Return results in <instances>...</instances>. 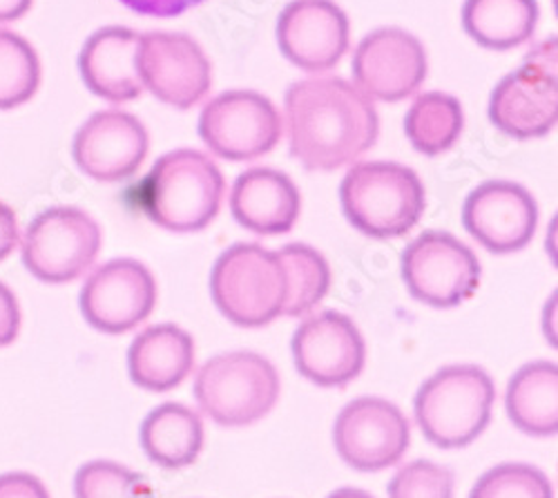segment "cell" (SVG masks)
Instances as JSON below:
<instances>
[{"label": "cell", "instance_id": "cell-8", "mask_svg": "<svg viewBox=\"0 0 558 498\" xmlns=\"http://www.w3.org/2000/svg\"><path fill=\"white\" fill-rule=\"evenodd\" d=\"M489 121L519 142L545 137L554 130L558 121L556 38L541 42L517 72L494 87Z\"/></svg>", "mask_w": 558, "mask_h": 498}, {"label": "cell", "instance_id": "cell-27", "mask_svg": "<svg viewBox=\"0 0 558 498\" xmlns=\"http://www.w3.org/2000/svg\"><path fill=\"white\" fill-rule=\"evenodd\" d=\"M40 85V61L32 42L16 32L0 29V110L32 101Z\"/></svg>", "mask_w": 558, "mask_h": 498}, {"label": "cell", "instance_id": "cell-24", "mask_svg": "<svg viewBox=\"0 0 558 498\" xmlns=\"http://www.w3.org/2000/svg\"><path fill=\"white\" fill-rule=\"evenodd\" d=\"M536 0H464L462 27L485 50L507 52L527 42L538 25Z\"/></svg>", "mask_w": 558, "mask_h": 498}, {"label": "cell", "instance_id": "cell-7", "mask_svg": "<svg viewBox=\"0 0 558 498\" xmlns=\"http://www.w3.org/2000/svg\"><path fill=\"white\" fill-rule=\"evenodd\" d=\"M104 246L99 223L74 206L40 210L25 229L21 257L29 274L45 284H68L85 276Z\"/></svg>", "mask_w": 558, "mask_h": 498}, {"label": "cell", "instance_id": "cell-19", "mask_svg": "<svg viewBox=\"0 0 558 498\" xmlns=\"http://www.w3.org/2000/svg\"><path fill=\"white\" fill-rule=\"evenodd\" d=\"M138 40L130 27H101L83 42L78 54V72L92 95L110 104H128L144 95L138 76Z\"/></svg>", "mask_w": 558, "mask_h": 498}, {"label": "cell", "instance_id": "cell-15", "mask_svg": "<svg viewBox=\"0 0 558 498\" xmlns=\"http://www.w3.org/2000/svg\"><path fill=\"white\" fill-rule=\"evenodd\" d=\"M462 223L464 231L489 253H519L534 240L538 204L525 186L507 179H489L464 199Z\"/></svg>", "mask_w": 558, "mask_h": 498}, {"label": "cell", "instance_id": "cell-18", "mask_svg": "<svg viewBox=\"0 0 558 498\" xmlns=\"http://www.w3.org/2000/svg\"><path fill=\"white\" fill-rule=\"evenodd\" d=\"M277 45L300 70H333L349 52L351 25L333 0H291L277 19Z\"/></svg>", "mask_w": 558, "mask_h": 498}, {"label": "cell", "instance_id": "cell-28", "mask_svg": "<svg viewBox=\"0 0 558 498\" xmlns=\"http://www.w3.org/2000/svg\"><path fill=\"white\" fill-rule=\"evenodd\" d=\"M76 498H155L150 481L114 461H89L74 478Z\"/></svg>", "mask_w": 558, "mask_h": 498}, {"label": "cell", "instance_id": "cell-2", "mask_svg": "<svg viewBox=\"0 0 558 498\" xmlns=\"http://www.w3.org/2000/svg\"><path fill=\"white\" fill-rule=\"evenodd\" d=\"M226 181L217 163L193 148L163 155L136 186V204L168 233H199L217 217Z\"/></svg>", "mask_w": 558, "mask_h": 498}, {"label": "cell", "instance_id": "cell-14", "mask_svg": "<svg viewBox=\"0 0 558 498\" xmlns=\"http://www.w3.org/2000/svg\"><path fill=\"white\" fill-rule=\"evenodd\" d=\"M427 50L421 38L400 27L366 34L353 54L355 87L368 99L398 104L423 87Z\"/></svg>", "mask_w": 558, "mask_h": 498}, {"label": "cell", "instance_id": "cell-9", "mask_svg": "<svg viewBox=\"0 0 558 498\" xmlns=\"http://www.w3.org/2000/svg\"><path fill=\"white\" fill-rule=\"evenodd\" d=\"M476 253L447 231H425L402 253L407 291L432 308H453L481 287Z\"/></svg>", "mask_w": 558, "mask_h": 498}, {"label": "cell", "instance_id": "cell-26", "mask_svg": "<svg viewBox=\"0 0 558 498\" xmlns=\"http://www.w3.org/2000/svg\"><path fill=\"white\" fill-rule=\"evenodd\" d=\"M287 270L289 300L284 315L300 318L311 313L329 293L331 268L319 251L308 244H287L277 251Z\"/></svg>", "mask_w": 558, "mask_h": 498}, {"label": "cell", "instance_id": "cell-17", "mask_svg": "<svg viewBox=\"0 0 558 498\" xmlns=\"http://www.w3.org/2000/svg\"><path fill=\"white\" fill-rule=\"evenodd\" d=\"M148 150L150 137L146 125L117 108L92 114L78 127L72 144L78 170L101 184H117L134 177L146 161Z\"/></svg>", "mask_w": 558, "mask_h": 498}, {"label": "cell", "instance_id": "cell-33", "mask_svg": "<svg viewBox=\"0 0 558 498\" xmlns=\"http://www.w3.org/2000/svg\"><path fill=\"white\" fill-rule=\"evenodd\" d=\"M21 331V306L10 287L0 282V347H8Z\"/></svg>", "mask_w": 558, "mask_h": 498}, {"label": "cell", "instance_id": "cell-6", "mask_svg": "<svg viewBox=\"0 0 558 498\" xmlns=\"http://www.w3.org/2000/svg\"><path fill=\"white\" fill-rule=\"evenodd\" d=\"M282 382L272 362L253 351L210 357L195 378V400L213 423L238 429L268 416Z\"/></svg>", "mask_w": 558, "mask_h": 498}, {"label": "cell", "instance_id": "cell-32", "mask_svg": "<svg viewBox=\"0 0 558 498\" xmlns=\"http://www.w3.org/2000/svg\"><path fill=\"white\" fill-rule=\"evenodd\" d=\"M0 498H50V491L34 474L10 472L0 476Z\"/></svg>", "mask_w": 558, "mask_h": 498}, {"label": "cell", "instance_id": "cell-1", "mask_svg": "<svg viewBox=\"0 0 558 498\" xmlns=\"http://www.w3.org/2000/svg\"><path fill=\"white\" fill-rule=\"evenodd\" d=\"M291 155L308 170L331 172L353 163L378 142V110L340 76L293 83L284 97Z\"/></svg>", "mask_w": 558, "mask_h": 498}, {"label": "cell", "instance_id": "cell-12", "mask_svg": "<svg viewBox=\"0 0 558 498\" xmlns=\"http://www.w3.org/2000/svg\"><path fill=\"white\" fill-rule=\"evenodd\" d=\"M333 442L349 467L383 472L398 465L407 454L411 427L393 402L378 396H362L338 414Z\"/></svg>", "mask_w": 558, "mask_h": 498}, {"label": "cell", "instance_id": "cell-22", "mask_svg": "<svg viewBox=\"0 0 558 498\" xmlns=\"http://www.w3.org/2000/svg\"><path fill=\"white\" fill-rule=\"evenodd\" d=\"M146 457L163 470L195 465L204 449V423L181 402H166L153 410L138 432Z\"/></svg>", "mask_w": 558, "mask_h": 498}, {"label": "cell", "instance_id": "cell-3", "mask_svg": "<svg viewBox=\"0 0 558 498\" xmlns=\"http://www.w3.org/2000/svg\"><path fill=\"white\" fill-rule=\"evenodd\" d=\"M344 217L374 240H396L421 221L427 195L421 177L396 161L355 163L340 186Z\"/></svg>", "mask_w": 558, "mask_h": 498}, {"label": "cell", "instance_id": "cell-5", "mask_svg": "<svg viewBox=\"0 0 558 498\" xmlns=\"http://www.w3.org/2000/svg\"><path fill=\"white\" fill-rule=\"evenodd\" d=\"M496 400L492 376L478 365H451L417 389L415 421L440 449L472 445L489 425Z\"/></svg>", "mask_w": 558, "mask_h": 498}, {"label": "cell", "instance_id": "cell-29", "mask_svg": "<svg viewBox=\"0 0 558 498\" xmlns=\"http://www.w3.org/2000/svg\"><path fill=\"white\" fill-rule=\"evenodd\" d=\"M470 498H554V489L538 467L502 463L478 478Z\"/></svg>", "mask_w": 558, "mask_h": 498}, {"label": "cell", "instance_id": "cell-36", "mask_svg": "<svg viewBox=\"0 0 558 498\" xmlns=\"http://www.w3.org/2000/svg\"><path fill=\"white\" fill-rule=\"evenodd\" d=\"M327 498H376V496H371L368 491L357 489V487H342V489H336L333 494H329Z\"/></svg>", "mask_w": 558, "mask_h": 498}, {"label": "cell", "instance_id": "cell-16", "mask_svg": "<svg viewBox=\"0 0 558 498\" xmlns=\"http://www.w3.org/2000/svg\"><path fill=\"white\" fill-rule=\"evenodd\" d=\"M293 360L300 376L317 387H344L366 362V344L349 315L322 311L306 318L293 333Z\"/></svg>", "mask_w": 558, "mask_h": 498}, {"label": "cell", "instance_id": "cell-35", "mask_svg": "<svg viewBox=\"0 0 558 498\" xmlns=\"http://www.w3.org/2000/svg\"><path fill=\"white\" fill-rule=\"evenodd\" d=\"M34 5V0H0V23L21 21Z\"/></svg>", "mask_w": 558, "mask_h": 498}, {"label": "cell", "instance_id": "cell-21", "mask_svg": "<svg viewBox=\"0 0 558 498\" xmlns=\"http://www.w3.org/2000/svg\"><path fill=\"white\" fill-rule=\"evenodd\" d=\"M195 340L177 325H155L138 333L128 349L130 380L153 393H166L193 374Z\"/></svg>", "mask_w": 558, "mask_h": 498}, {"label": "cell", "instance_id": "cell-30", "mask_svg": "<svg viewBox=\"0 0 558 498\" xmlns=\"http://www.w3.org/2000/svg\"><path fill=\"white\" fill-rule=\"evenodd\" d=\"M389 498H453V474L434 461L402 465L391 478Z\"/></svg>", "mask_w": 558, "mask_h": 498}, {"label": "cell", "instance_id": "cell-23", "mask_svg": "<svg viewBox=\"0 0 558 498\" xmlns=\"http://www.w3.org/2000/svg\"><path fill=\"white\" fill-rule=\"evenodd\" d=\"M507 416L517 429L530 436H554L558 432V367L536 360L511 376L505 393Z\"/></svg>", "mask_w": 558, "mask_h": 498}, {"label": "cell", "instance_id": "cell-10", "mask_svg": "<svg viewBox=\"0 0 558 498\" xmlns=\"http://www.w3.org/2000/svg\"><path fill=\"white\" fill-rule=\"evenodd\" d=\"M282 117L255 89H228L199 114V137L213 155L242 163L268 155L282 139Z\"/></svg>", "mask_w": 558, "mask_h": 498}, {"label": "cell", "instance_id": "cell-11", "mask_svg": "<svg viewBox=\"0 0 558 498\" xmlns=\"http://www.w3.org/2000/svg\"><path fill=\"white\" fill-rule=\"evenodd\" d=\"M157 280L138 259L121 257L95 268L78 304L85 323L108 336H121L146 323L157 306Z\"/></svg>", "mask_w": 558, "mask_h": 498}, {"label": "cell", "instance_id": "cell-31", "mask_svg": "<svg viewBox=\"0 0 558 498\" xmlns=\"http://www.w3.org/2000/svg\"><path fill=\"white\" fill-rule=\"evenodd\" d=\"M119 3L142 16L174 19V16H181L189 10L202 5L204 0H119Z\"/></svg>", "mask_w": 558, "mask_h": 498}, {"label": "cell", "instance_id": "cell-25", "mask_svg": "<svg viewBox=\"0 0 558 498\" xmlns=\"http://www.w3.org/2000/svg\"><path fill=\"white\" fill-rule=\"evenodd\" d=\"M464 127L462 106L445 93H425L404 114V134L413 150L438 157L456 146Z\"/></svg>", "mask_w": 558, "mask_h": 498}, {"label": "cell", "instance_id": "cell-13", "mask_svg": "<svg viewBox=\"0 0 558 498\" xmlns=\"http://www.w3.org/2000/svg\"><path fill=\"white\" fill-rule=\"evenodd\" d=\"M136 65L144 89L170 108L191 110L210 93V61L189 34H144L138 40Z\"/></svg>", "mask_w": 558, "mask_h": 498}, {"label": "cell", "instance_id": "cell-20", "mask_svg": "<svg viewBox=\"0 0 558 498\" xmlns=\"http://www.w3.org/2000/svg\"><path fill=\"white\" fill-rule=\"evenodd\" d=\"M302 210L295 181L275 168H251L235 179L230 193V212L242 229L255 235L291 233Z\"/></svg>", "mask_w": 558, "mask_h": 498}, {"label": "cell", "instance_id": "cell-4", "mask_svg": "<svg viewBox=\"0 0 558 498\" xmlns=\"http://www.w3.org/2000/svg\"><path fill=\"white\" fill-rule=\"evenodd\" d=\"M210 295L219 313L235 327H266L287 308L284 264L277 251L259 244L230 246L210 270Z\"/></svg>", "mask_w": 558, "mask_h": 498}, {"label": "cell", "instance_id": "cell-34", "mask_svg": "<svg viewBox=\"0 0 558 498\" xmlns=\"http://www.w3.org/2000/svg\"><path fill=\"white\" fill-rule=\"evenodd\" d=\"M21 242V233H19V219L16 212L0 202V262L8 259L16 246Z\"/></svg>", "mask_w": 558, "mask_h": 498}]
</instances>
